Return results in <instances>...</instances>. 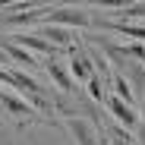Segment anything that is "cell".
Wrapping results in <instances>:
<instances>
[{
	"mask_svg": "<svg viewBox=\"0 0 145 145\" xmlns=\"http://www.w3.org/2000/svg\"><path fill=\"white\" fill-rule=\"evenodd\" d=\"M69 69H72V76H76L79 82H85V79L91 76V63H88L85 57H72V60H69Z\"/></svg>",
	"mask_w": 145,
	"mask_h": 145,
	"instance_id": "cell-12",
	"label": "cell"
},
{
	"mask_svg": "<svg viewBox=\"0 0 145 145\" xmlns=\"http://www.w3.org/2000/svg\"><path fill=\"white\" fill-rule=\"evenodd\" d=\"M69 133L76 136V142H85V145L98 142V129H95V123H85V120H79V117L69 120Z\"/></svg>",
	"mask_w": 145,
	"mask_h": 145,
	"instance_id": "cell-5",
	"label": "cell"
},
{
	"mask_svg": "<svg viewBox=\"0 0 145 145\" xmlns=\"http://www.w3.org/2000/svg\"><path fill=\"white\" fill-rule=\"evenodd\" d=\"M139 139H142V142H145V123H142V133H139Z\"/></svg>",
	"mask_w": 145,
	"mask_h": 145,
	"instance_id": "cell-19",
	"label": "cell"
},
{
	"mask_svg": "<svg viewBox=\"0 0 145 145\" xmlns=\"http://www.w3.org/2000/svg\"><path fill=\"white\" fill-rule=\"evenodd\" d=\"M107 110L114 114V120H120V123H123V126H129V129L136 126V120H139V117H136V110H133V104H129V101H123L117 91L107 98Z\"/></svg>",
	"mask_w": 145,
	"mask_h": 145,
	"instance_id": "cell-3",
	"label": "cell"
},
{
	"mask_svg": "<svg viewBox=\"0 0 145 145\" xmlns=\"http://www.w3.org/2000/svg\"><path fill=\"white\" fill-rule=\"evenodd\" d=\"M0 85H13V76H10L7 69H0Z\"/></svg>",
	"mask_w": 145,
	"mask_h": 145,
	"instance_id": "cell-16",
	"label": "cell"
},
{
	"mask_svg": "<svg viewBox=\"0 0 145 145\" xmlns=\"http://www.w3.org/2000/svg\"><path fill=\"white\" fill-rule=\"evenodd\" d=\"M82 3H98V7H133V0H82Z\"/></svg>",
	"mask_w": 145,
	"mask_h": 145,
	"instance_id": "cell-14",
	"label": "cell"
},
{
	"mask_svg": "<svg viewBox=\"0 0 145 145\" xmlns=\"http://www.w3.org/2000/svg\"><path fill=\"white\" fill-rule=\"evenodd\" d=\"M101 29H110V32H120L126 38H136V41H145V25H129V22H98Z\"/></svg>",
	"mask_w": 145,
	"mask_h": 145,
	"instance_id": "cell-7",
	"label": "cell"
},
{
	"mask_svg": "<svg viewBox=\"0 0 145 145\" xmlns=\"http://www.w3.org/2000/svg\"><path fill=\"white\" fill-rule=\"evenodd\" d=\"M85 85H88V95H91V98H95V101H101V98H104V88H101L104 82H101L98 76H95V72H91V76L85 79Z\"/></svg>",
	"mask_w": 145,
	"mask_h": 145,
	"instance_id": "cell-13",
	"label": "cell"
},
{
	"mask_svg": "<svg viewBox=\"0 0 145 145\" xmlns=\"http://www.w3.org/2000/svg\"><path fill=\"white\" fill-rule=\"evenodd\" d=\"M47 22H60V25H76V29H91L95 22L85 10H72V7H63V10H54L47 13Z\"/></svg>",
	"mask_w": 145,
	"mask_h": 145,
	"instance_id": "cell-1",
	"label": "cell"
},
{
	"mask_svg": "<svg viewBox=\"0 0 145 145\" xmlns=\"http://www.w3.org/2000/svg\"><path fill=\"white\" fill-rule=\"evenodd\" d=\"M110 85H114V91H117L123 101H129V104H133V88H129V79H126V76L114 72V76H110Z\"/></svg>",
	"mask_w": 145,
	"mask_h": 145,
	"instance_id": "cell-11",
	"label": "cell"
},
{
	"mask_svg": "<svg viewBox=\"0 0 145 145\" xmlns=\"http://www.w3.org/2000/svg\"><path fill=\"white\" fill-rule=\"evenodd\" d=\"M10 60H13V57L7 54V47H3V44H0V63H10Z\"/></svg>",
	"mask_w": 145,
	"mask_h": 145,
	"instance_id": "cell-17",
	"label": "cell"
},
{
	"mask_svg": "<svg viewBox=\"0 0 145 145\" xmlns=\"http://www.w3.org/2000/svg\"><path fill=\"white\" fill-rule=\"evenodd\" d=\"M47 76H51L63 91H72V88H76V85H72V79H69V72L63 69V63H57V60H51V63H47Z\"/></svg>",
	"mask_w": 145,
	"mask_h": 145,
	"instance_id": "cell-8",
	"label": "cell"
},
{
	"mask_svg": "<svg viewBox=\"0 0 145 145\" xmlns=\"http://www.w3.org/2000/svg\"><path fill=\"white\" fill-rule=\"evenodd\" d=\"M13 41H19L22 47H29V51H35V54H57V44L47 41L44 35H41V38H38V35H16Z\"/></svg>",
	"mask_w": 145,
	"mask_h": 145,
	"instance_id": "cell-4",
	"label": "cell"
},
{
	"mask_svg": "<svg viewBox=\"0 0 145 145\" xmlns=\"http://www.w3.org/2000/svg\"><path fill=\"white\" fill-rule=\"evenodd\" d=\"M3 47H7V54L16 60V63H25V66H35V57H32V51L29 47H22L19 41H3Z\"/></svg>",
	"mask_w": 145,
	"mask_h": 145,
	"instance_id": "cell-10",
	"label": "cell"
},
{
	"mask_svg": "<svg viewBox=\"0 0 145 145\" xmlns=\"http://www.w3.org/2000/svg\"><path fill=\"white\" fill-rule=\"evenodd\" d=\"M10 3H19V0H0V10H3V7H10Z\"/></svg>",
	"mask_w": 145,
	"mask_h": 145,
	"instance_id": "cell-18",
	"label": "cell"
},
{
	"mask_svg": "<svg viewBox=\"0 0 145 145\" xmlns=\"http://www.w3.org/2000/svg\"><path fill=\"white\" fill-rule=\"evenodd\" d=\"M0 107H3V104H0Z\"/></svg>",
	"mask_w": 145,
	"mask_h": 145,
	"instance_id": "cell-20",
	"label": "cell"
},
{
	"mask_svg": "<svg viewBox=\"0 0 145 145\" xmlns=\"http://www.w3.org/2000/svg\"><path fill=\"white\" fill-rule=\"evenodd\" d=\"M126 13H129V16H139V19H145V3H133Z\"/></svg>",
	"mask_w": 145,
	"mask_h": 145,
	"instance_id": "cell-15",
	"label": "cell"
},
{
	"mask_svg": "<svg viewBox=\"0 0 145 145\" xmlns=\"http://www.w3.org/2000/svg\"><path fill=\"white\" fill-rule=\"evenodd\" d=\"M38 35H44L47 41H54L57 47H69V38H72V32H66L60 22H44V29Z\"/></svg>",
	"mask_w": 145,
	"mask_h": 145,
	"instance_id": "cell-6",
	"label": "cell"
},
{
	"mask_svg": "<svg viewBox=\"0 0 145 145\" xmlns=\"http://www.w3.org/2000/svg\"><path fill=\"white\" fill-rule=\"evenodd\" d=\"M0 104H3L7 110H13V114H19V117L32 114V104L22 101V98H16V95H10V91H0Z\"/></svg>",
	"mask_w": 145,
	"mask_h": 145,
	"instance_id": "cell-9",
	"label": "cell"
},
{
	"mask_svg": "<svg viewBox=\"0 0 145 145\" xmlns=\"http://www.w3.org/2000/svg\"><path fill=\"white\" fill-rule=\"evenodd\" d=\"M10 76H13V88H16V91H25L38 107H47V98L41 95V85H38L32 76H25V72H19V69H10Z\"/></svg>",
	"mask_w": 145,
	"mask_h": 145,
	"instance_id": "cell-2",
	"label": "cell"
}]
</instances>
